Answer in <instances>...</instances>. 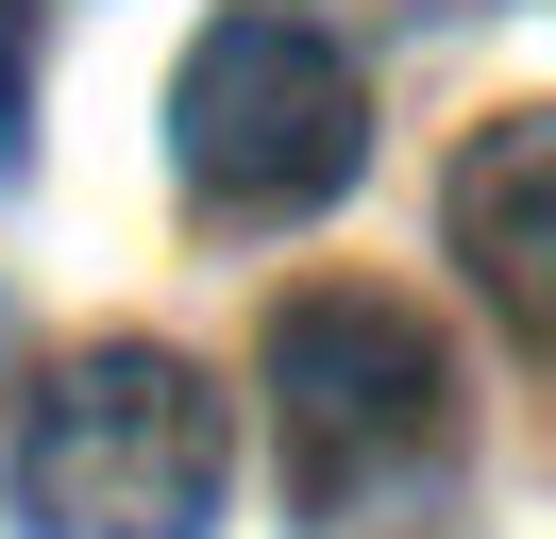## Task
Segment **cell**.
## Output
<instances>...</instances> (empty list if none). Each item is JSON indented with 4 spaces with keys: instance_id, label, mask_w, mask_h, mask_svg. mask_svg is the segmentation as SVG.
I'll return each mask as SVG.
<instances>
[{
    "instance_id": "277c9868",
    "label": "cell",
    "mask_w": 556,
    "mask_h": 539,
    "mask_svg": "<svg viewBox=\"0 0 556 539\" xmlns=\"http://www.w3.org/2000/svg\"><path fill=\"white\" fill-rule=\"evenodd\" d=\"M439 220H455V253H472V287L556 354V101H540V118H489L472 152H455Z\"/></svg>"
},
{
    "instance_id": "6da1fadb",
    "label": "cell",
    "mask_w": 556,
    "mask_h": 539,
    "mask_svg": "<svg viewBox=\"0 0 556 539\" xmlns=\"http://www.w3.org/2000/svg\"><path fill=\"white\" fill-rule=\"evenodd\" d=\"M270 438L304 523H388L455 455V354L405 287H287L270 303Z\"/></svg>"
},
{
    "instance_id": "3957f363",
    "label": "cell",
    "mask_w": 556,
    "mask_h": 539,
    "mask_svg": "<svg viewBox=\"0 0 556 539\" xmlns=\"http://www.w3.org/2000/svg\"><path fill=\"white\" fill-rule=\"evenodd\" d=\"M219 472H237L219 388L186 354H152V337H102V354H68L35 388V422H17V523L35 539H203Z\"/></svg>"
},
{
    "instance_id": "5b68a950",
    "label": "cell",
    "mask_w": 556,
    "mask_h": 539,
    "mask_svg": "<svg viewBox=\"0 0 556 539\" xmlns=\"http://www.w3.org/2000/svg\"><path fill=\"white\" fill-rule=\"evenodd\" d=\"M17 101H35V0H0V152H17Z\"/></svg>"
},
{
    "instance_id": "7a4b0ae2",
    "label": "cell",
    "mask_w": 556,
    "mask_h": 539,
    "mask_svg": "<svg viewBox=\"0 0 556 539\" xmlns=\"http://www.w3.org/2000/svg\"><path fill=\"white\" fill-rule=\"evenodd\" d=\"M371 152V85H354L338 17L320 0H219L203 51L169 85V168L203 220H304V202L354 186Z\"/></svg>"
}]
</instances>
